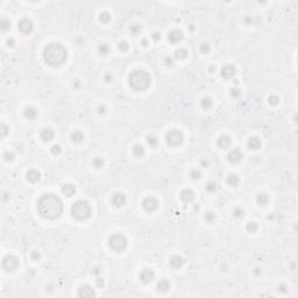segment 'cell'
Segmentation results:
<instances>
[{"mask_svg":"<svg viewBox=\"0 0 298 298\" xmlns=\"http://www.w3.org/2000/svg\"><path fill=\"white\" fill-rule=\"evenodd\" d=\"M128 83L136 91H144L150 85V76L143 70H135L129 75Z\"/></svg>","mask_w":298,"mask_h":298,"instance_id":"3","label":"cell"},{"mask_svg":"<svg viewBox=\"0 0 298 298\" xmlns=\"http://www.w3.org/2000/svg\"><path fill=\"white\" fill-rule=\"evenodd\" d=\"M190 30H191V32H192V30H194V27H193L192 24H190Z\"/></svg>","mask_w":298,"mask_h":298,"instance_id":"64","label":"cell"},{"mask_svg":"<svg viewBox=\"0 0 298 298\" xmlns=\"http://www.w3.org/2000/svg\"><path fill=\"white\" fill-rule=\"evenodd\" d=\"M1 29H2V32H6V30H8L10 28H11V22L6 19V18H2L1 19Z\"/></svg>","mask_w":298,"mask_h":298,"instance_id":"38","label":"cell"},{"mask_svg":"<svg viewBox=\"0 0 298 298\" xmlns=\"http://www.w3.org/2000/svg\"><path fill=\"white\" fill-rule=\"evenodd\" d=\"M164 63H166L167 67H172L175 62H174V58H172L171 56H167V57L164 58Z\"/></svg>","mask_w":298,"mask_h":298,"instance_id":"47","label":"cell"},{"mask_svg":"<svg viewBox=\"0 0 298 298\" xmlns=\"http://www.w3.org/2000/svg\"><path fill=\"white\" fill-rule=\"evenodd\" d=\"M79 86H81V82H79V81L73 82V87H79Z\"/></svg>","mask_w":298,"mask_h":298,"instance_id":"60","label":"cell"},{"mask_svg":"<svg viewBox=\"0 0 298 298\" xmlns=\"http://www.w3.org/2000/svg\"><path fill=\"white\" fill-rule=\"evenodd\" d=\"M254 21H255V19H254V18H251V16H247V18H245V20H243V22L246 24H254Z\"/></svg>","mask_w":298,"mask_h":298,"instance_id":"53","label":"cell"},{"mask_svg":"<svg viewBox=\"0 0 298 298\" xmlns=\"http://www.w3.org/2000/svg\"><path fill=\"white\" fill-rule=\"evenodd\" d=\"M194 192L191 190V189H184L180 193V199L184 202V203H190L194 199Z\"/></svg>","mask_w":298,"mask_h":298,"instance_id":"17","label":"cell"},{"mask_svg":"<svg viewBox=\"0 0 298 298\" xmlns=\"http://www.w3.org/2000/svg\"><path fill=\"white\" fill-rule=\"evenodd\" d=\"M129 32L134 35H138V34H140L142 32V27L139 26V24H133V26L129 27Z\"/></svg>","mask_w":298,"mask_h":298,"instance_id":"36","label":"cell"},{"mask_svg":"<svg viewBox=\"0 0 298 298\" xmlns=\"http://www.w3.org/2000/svg\"><path fill=\"white\" fill-rule=\"evenodd\" d=\"M91 206L85 200H77L72 204L71 206V214L73 218L78 220H86L91 215Z\"/></svg>","mask_w":298,"mask_h":298,"instance_id":"4","label":"cell"},{"mask_svg":"<svg viewBox=\"0 0 298 298\" xmlns=\"http://www.w3.org/2000/svg\"><path fill=\"white\" fill-rule=\"evenodd\" d=\"M97 112L99 114H105L106 113V106L105 105H99L98 108H97Z\"/></svg>","mask_w":298,"mask_h":298,"instance_id":"52","label":"cell"},{"mask_svg":"<svg viewBox=\"0 0 298 298\" xmlns=\"http://www.w3.org/2000/svg\"><path fill=\"white\" fill-rule=\"evenodd\" d=\"M142 44H143V46H147V44H148V41H147L146 38H143V40H142Z\"/></svg>","mask_w":298,"mask_h":298,"instance_id":"62","label":"cell"},{"mask_svg":"<svg viewBox=\"0 0 298 298\" xmlns=\"http://www.w3.org/2000/svg\"><path fill=\"white\" fill-rule=\"evenodd\" d=\"M154 277H155V274H154V271L152 269H143L142 271L140 273V280L144 284L150 283L154 280Z\"/></svg>","mask_w":298,"mask_h":298,"instance_id":"14","label":"cell"},{"mask_svg":"<svg viewBox=\"0 0 298 298\" xmlns=\"http://www.w3.org/2000/svg\"><path fill=\"white\" fill-rule=\"evenodd\" d=\"M92 164H93V167L97 168V169H100V168H103V166L105 164V161H104V158L103 157H95L93 160H92Z\"/></svg>","mask_w":298,"mask_h":298,"instance_id":"30","label":"cell"},{"mask_svg":"<svg viewBox=\"0 0 298 298\" xmlns=\"http://www.w3.org/2000/svg\"><path fill=\"white\" fill-rule=\"evenodd\" d=\"M215 70H217L215 65H210V68H209V71H210V72H215Z\"/></svg>","mask_w":298,"mask_h":298,"instance_id":"59","label":"cell"},{"mask_svg":"<svg viewBox=\"0 0 298 298\" xmlns=\"http://www.w3.org/2000/svg\"><path fill=\"white\" fill-rule=\"evenodd\" d=\"M227 183H228V185H231V186H238L239 184V177L235 175V174H231L228 177H227Z\"/></svg>","mask_w":298,"mask_h":298,"instance_id":"29","label":"cell"},{"mask_svg":"<svg viewBox=\"0 0 298 298\" xmlns=\"http://www.w3.org/2000/svg\"><path fill=\"white\" fill-rule=\"evenodd\" d=\"M231 143H232V140H231V138L227 136V135H221V136H219L218 140H217L218 147L221 148V149H227V148L231 146Z\"/></svg>","mask_w":298,"mask_h":298,"instance_id":"16","label":"cell"},{"mask_svg":"<svg viewBox=\"0 0 298 298\" xmlns=\"http://www.w3.org/2000/svg\"><path fill=\"white\" fill-rule=\"evenodd\" d=\"M212 105H213V101H212V99H211V98L205 97V98L202 99V106H203V108H205V109H209V108L212 107Z\"/></svg>","mask_w":298,"mask_h":298,"instance_id":"31","label":"cell"},{"mask_svg":"<svg viewBox=\"0 0 298 298\" xmlns=\"http://www.w3.org/2000/svg\"><path fill=\"white\" fill-rule=\"evenodd\" d=\"M108 246L112 251L121 253L127 248V239L121 233H115L108 239Z\"/></svg>","mask_w":298,"mask_h":298,"instance_id":"5","label":"cell"},{"mask_svg":"<svg viewBox=\"0 0 298 298\" xmlns=\"http://www.w3.org/2000/svg\"><path fill=\"white\" fill-rule=\"evenodd\" d=\"M26 178H27V180H29L30 183H35V182H37L38 179L41 178V174L37 170H35V169H30V170L27 171Z\"/></svg>","mask_w":298,"mask_h":298,"instance_id":"21","label":"cell"},{"mask_svg":"<svg viewBox=\"0 0 298 298\" xmlns=\"http://www.w3.org/2000/svg\"><path fill=\"white\" fill-rule=\"evenodd\" d=\"M95 294L93 289L90 285H83L81 286L79 291H78V296L79 297H93Z\"/></svg>","mask_w":298,"mask_h":298,"instance_id":"18","label":"cell"},{"mask_svg":"<svg viewBox=\"0 0 298 298\" xmlns=\"http://www.w3.org/2000/svg\"><path fill=\"white\" fill-rule=\"evenodd\" d=\"M286 289H288V288H286L285 284H281V285L278 286V290H280V291H282V292H286V291H288Z\"/></svg>","mask_w":298,"mask_h":298,"instance_id":"57","label":"cell"},{"mask_svg":"<svg viewBox=\"0 0 298 298\" xmlns=\"http://www.w3.org/2000/svg\"><path fill=\"white\" fill-rule=\"evenodd\" d=\"M14 44H15V41H14V38L10 37V38L7 40V46H8V47H14Z\"/></svg>","mask_w":298,"mask_h":298,"instance_id":"56","label":"cell"},{"mask_svg":"<svg viewBox=\"0 0 298 298\" xmlns=\"http://www.w3.org/2000/svg\"><path fill=\"white\" fill-rule=\"evenodd\" d=\"M261 274H262V271H260V269L256 268V269H255V275H256V276H260Z\"/></svg>","mask_w":298,"mask_h":298,"instance_id":"61","label":"cell"},{"mask_svg":"<svg viewBox=\"0 0 298 298\" xmlns=\"http://www.w3.org/2000/svg\"><path fill=\"white\" fill-rule=\"evenodd\" d=\"M256 202H257L259 205H261V206H265L267 204L269 203V197H268L267 193L260 192V193L256 196Z\"/></svg>","mask_w":298,"mask_h":298,"instance_id":"25","label":"cell"},{"mask_svg":"<svg viewBox=\"0 0 298 298\" xmlns=\"http://www.w3.org/2000/svg\"><path fill=\"white\" fill-rule=\"evenodd\" d=\"M40 138H41V140H42V141H44V142H49V141L54 140V138H55V133H54L53 129H50V128H44V129H42L41 133H40Z\"/></svg>","mask_w":298,"mask_h":298,"instance_id":"15","label":"cell"},{"mask_svg":"<svg viewBox=\"0 0 298 298\" xmlns=\"http://www.w3.org/2000/svg\"><path fill=\"white\" fill-rule=\"evenodd\" d=\"M246 229H247L249 233H254V232L257 231V224H256L255 221H249V223H247V225H246Z\"/></svg>","mask_w":298,"mask_h":298,"instance_id":"34","label":"cell"},{"mask_svg":"<svg viewBox=\"0 0 298 298\" xmlns=\"http://www.w3.org/2000/svg\"><path fill=\"white\" fill-rule=\"evenodd\" d=\"M152 38H153L154 42H158V41L161 40V34H160L158 32H155V33L152 34Z\"/></svg>","mask_w":298,"mask_h":298,"instance_id":"51","label":"cell"},{"mask_svg":"<svg viewBox=\"0 0 298 298\" xmlns=\"http://www.w3.org/2000/svg\"><path fill=\"white\" fill-rule=\"evenodd\" d=\"M8 131H10V128H8L5 123H2V125H1V136L5 138V136L8 134Z\"/></svg>","mask_w":298,"mask_h":298,"instance_id":"46","label":"cell"},{"mask_svg":"<svg viewBox=\"0 0 298 298\" xmlns=\"http://www.w3.org/2000/svg\"><path fill=\"white\" fill-rule=\"evenodd\" d=\"M118 49H119L120 51H127L128 49H129V44L127 43V42H125V41H121L119 44H118Z\"/></svg>","mask_w":298,"mask_h":298,"instance_id":"44","label":"cell"},{"mask_svg":"<svg viewBox=\"0 0 298 298\" xmlns=\"http://www.w3.org/2000/svg\"><path fill=\"white\" fill-rule=\"evenodd\" d=\"M50 152H51L53 155H60L61 152H62V148H61L60 144H54V146H51Z\"/></svg>","mask_w":298,"mask_h":298,"instance_id":"40","label":"cell"},{"mask_svg":"<svg viewBox=\"0 0 298 298\" xmlns=\"http://www.w3.org/2000/svg\"><path fill=\"white\" fill-rule=\"evenodd\" d=\"M242 157H243V154L239 148H234L229 150V153L227 154V160L231 163H238L242 160Z\"/></svg>","mask_w":298,"mask_h":298,"instance_id":"11","label":"cell"},{"mask_svg":"<svg viewBox=\"0 0 298 298\" xmlns=\"http://www.w3.org/2000/svg\"><path fill=\"white\" fill-rule=\"evenodd\" d=\"M43 58L51 67H60L68 58V51L60 43H50L43 50Z\"/></svg>","mask_w":298,"mask_h":298,"instance_id":"2","label":"cell"},{"mask_svg":"<svg viewBox=\"0 0 298 298\" xmlns=\"http://www.w3.org/2000/svg\"><path fill=\"white\" fill-rule=\"evenodd\" d=\"M220 73H221L223 78H225V79H231V78L235 77V75H237V69H235V67L232 65V64H226V65H224V67L221 68Z\"/></svg>","mask_w":298,"mask_h":298,"instance_id":"10","label":"cell"},{"mask_svg":"<svg viewBox=\"0 0 298 298\" xmlns=\"http://www.w3.org/2000/svg\"><path fill=\"white\" fill-rule=\"evenodd\" d=\"M62 193L67 197H72L75 193H76V186L72 185L70 183H67L62 186Z\"/></svg>","mask_w":298,"mask_h":298,"instance_id":"23","label":"cell"},{"mask_svg":"<svg viewBox=\"0 0 298 298\" xmlns=\"http://www.w3.org/2000/svg\"><path fill=\"white\" fill-rule=\"evenodd\" d=\"M108 51H109V48H108L107 44H101V46L99 47V54H100L101 56H106L108 54Z\"/></svg>","mask_w":298,"mask_h":298,"instance_id":"43","label":"cell"},{"mask_svg":"<svg viewBox=\"0 0 298 298\" xmlns=\"http://www.w3.org/2000/svg\"><path fill=\"white\" fill-rule=\"evenodd\" d=\"M1 264H2V268L6 271H14L19 267V260H18V257H15L13 255H6L2 259V263Z\"/></svg>","mask_w":298,"mask_h":298,"instance_id":"7","label":"cell"},{"mask_svg":"<svg viewBox=\"0 0 298 298\" xmlns=\"http://www.w3.org/2000/svg\"><path fill=\"white\" fill-rule=\"evenodd\" d=\"M100 273H101V269H100V268H95V269L92 270V274L93 275H99Z\"/></svg>","mask_w":298,"mask_h":298,"instance_id":"58","label":"cell"},{"mask_svg":"<svg viewBox=\"0 0 298 298\" xmlns=\"http://www.w3.org/2000/svg\"><path fill=\"white\" fill-rule=\"evenodd\" d=\"M147 143L150 147H156L158 144V139L156 138L155 135H149V136H147Z\"/></svg>","mask_w":298,"mask_h":298,"instance_id":"33","label":"cell"},{"mask_svg":"<svg viewBox=\"0 0 298 298\" xmlns=\"http://www.w3.org/2000/svg\"><path fill=\"white\" fill-rule=\"evenodd\" d=\"M24 118H27L28 120H34L37 118L38 112H37V109H36L34 106H27V107L24 108Z\"/></svg>","mask_w":298,"mask_h":298,"instance_id":"20","label":"cell"},{"mask_svg":"<svg viewBox=\"0 0 298 298\" xmlns=\"http://www.w3.org/2000/svg\"><path fill=\"white\" fill-rule=\"evenodd\" d=\"M168 40H169V42L172 43V44H176V43L180 42V41L183 40V33H182V30H180V29H174V30H171V32L169 33Z\"/></svg>","mask_w":298,"mask_h":298,"instance_id":"13","label":"cell"},{"mask_svg":"<svg viewBox=\"0 0 298 298\" xmlns=\"http://www.w3.org/2000/svg\"><path fill=\"white\" fill-rule=\"evenodd\" d=\"M40 257H41V255H40V253L38 251H32V254H30V259L33 260V261H38L40 260Z\"/></svg>","mask_w":298,"mask_h":298,"instance_id":"48","label":"cell"},{"mask_svg":"<svg viewBox=\"0 0 298 298\" xmlns=\"http://www.w3.org/2000/svg\"><path fill=\"white\" fill-rule=\"evenodd\" d=\"M18 27H19V30H20L21 33H24V34H29V33L33 32L34 24H33V21H32L30 19L24 18V19H21V20L19 21Z\"/></svg>","mask_w":298,"mask_h":298,"instance_id":"9","label":"cell"},{"mask_svg":"<svg viewBox=\"0 0 298 298\" xmlns=\"http://www.w3.org/2000/svg\"><path fill=\"white\" fill-rule=\"evenodd\" d=\"M111 202H112V204H113L115 207H121V206H123V205L126 204L127 198H126V196H125L122 192H115V193L112 196Z\"/></svg>","mask_w":298,"mask_h":298,"instance_id":"12","label":"cell"},{"mask_svg":"<svg viewBox=\"0 0 298 298\" xmlns=\"http://www.w3.org/2000/svg\"><path fill=\"white\" fill-rule=\"evenodd\" d=\"M207 164H209V163H207L206 161H202V166H205V167H207Z\"/></svg>","mask_w":298,"mask_h":298,"instance_id":"63","label":"cell"},{"mask_svg":"<svg viewBox=\"0 0 298 298\" xmlns=\"http://www.w3.org/2000/svg\"><path fill=\"white\" fill-rule=\"evenodd\" d=\"M113 81V76L111 75V73H106L105 75V82L106 83H109V82H112Z\"/></svg>","mask_w":298,"mask_h":298,"instance_id":"54","label":"cell"},{"mask_svg":"<svg viewBox=\"0 0 298 298\" xmlns=\"http://www.w3.org/2000/svg\"><path fill=\"white\" fill-rule=\"evenodd\" d=\"M233 215H234L235 218H242V217L245 215V210H243L242 207H235V209L233 210Z\"/></svg>","mask_w":298,"mask_h":298,"instance_id":"39","label":"cell"},{"mask_svg":"<svg viewBox=\"0 0 298 298\" xmlns=\"http://www.w3.org/2000/svg\"><path fill=\"white\" fill-rule=\"evenodd\" d=\"M37 210L44 219L54 220L63 212V203L56 194L46 193L37 202Z\"/></svg>","mask_w":298,"mask_h":298,"instance_id":"1","label":"cell"},{"mask_svg":"<svg viewBox=\"0 0 298 298\" xmlns=\"http://www.w3.org/2000/svg\"><path fill=\"white\" fill-rule=\"evenodd\" d=\"M200 51H202L203 54H207V53L210 51V46H209L207 43H203V44L200 46Z\"/></svg>","mask_w":298,"mask_h":298,"instance_id":"49","label":"cell"},{"mask_svg":"<svg viewBox=\"0 0 298 298\" xmlns=\"http://www.w3.org/2000/svg\"><path fill=\"white\" fill-rule=\"evenodd\" d=\"M95 284H97V286H99V288H103L104 284H105L104 278H101V277H97V280H95Z\"/></svg>","mask_w":298,"mask_h":298,"instance_id":"50","label":"cell"},{"mask_svg":"<svg viewBox=\"0 0 298 298\" xmlns=\"http://www.w3.org/2000/svg\"><path fill=\"white\" fill-rule=\"evenodd\" d=\"M142 207L147 212H154L158 209V200L153 196L146 197L142 200Z\"/></svg>","mask_w":298,"mask_h":298,"instance_id":"8","label":"cell"},{"mask_svg":"<svg viewBox=\"0 0 298 298\" xmlns=\"http://www.w3.org/2000/svg\"><path fill=\"white\" fill-rule=\"evenodd\" d=\"M4 160L6 161V162H11L14 160V153L13 152H10V150H7V152H5L4 153Z\"/></svg>","mask_w":298,"mask_h":298,"instance_id":"41","label":"cell"},{"mask_svg":"<svg viewBox=\"0 0 298 298\" xmlns=\"http://www.w3.org/2000/svg\"><path fill=\"white\" fill-rule=\"evenodd\" d=\"M204 218H205V221H207V223H213L215 220V213L214 212H212V211H209V212L205 213Z\"/></svg>","mask_w":298,"mask_h":298,"instance_id":"37","label":"cell"},{"mask_svg":"<svg viewBox=\"0 0 298 298\" xmlns=\"http://www.w3.org/2000/svg\"><path fill=\"white\" fill-rule=\"evenodd\" d=\"M218 189V186H217V183L214 182H209L207 184H206V190L209 191V192H214L215 190Z\"/></svg>","mask_w":298,"mask_h":298,"instance_id":"42","label":"cell"},{"mask_svg":"<svg viewBox=\"0 0 298 298\" xmlns=\"http://www.w3.org/2000/svg\"><path fill=\"white\" fill-rule=\"evenodd\" d=\"M175 57L178 58V60H184L188 57V50L185 48H178L176 51H175Z\"/></svg>","mask_w":298,"mask_h":298,"instance_id":"28","label":"cell"},{"mask_svg":"<svg viewBox=\"0 0 298 298\" xmlns=\"http://www.w3.org/2000/svg\"><path fill=\"white\" fill-rule=\"evenodd\" d=\"M231 95H233V97H238L240 95V90H238V89H232L231 90Z\"/></svg>","mask_w":298,"mask_h":298,"instance_id":"55","label":"cell"},{"mask_svg":"<svg viewBox=\"0 0 298 298\" xmlns=\"http://www.w3.org/2000/svg\"><path fill=\"white\" fill-rule=\"evenodd\" d=\"M190 177L193 180H196V179H199L202 177V172H200V170L199 169H191L190 170Z\"/></svg>","mask_w":298,"mask_h":298,"instance_id":"32","label":"cell"},{"mask_svg":"<svg viewBox=\"0 0 298 298\" xmlns=\"http://www.w3.org/2000/svg\"><path fill=\"white\" fill-rule=\"evenodd\" d=\"M183 140H184V135L178 129H172V131L168 132L167 135H166V141L171 147L179 146L180 143L183 142Z\"/></svg>","mask_w":298,"mask_h":298,"instance_id":"6","label":"cell"},{"mask_svg":"<svg viewBox=\"0 0 298 298\" xmlns=\"http://www.w3.org/2000/svg\"><path fill=\"white\" fill-rule=\"evenodd\" d=\"M156 288H157V290L158 291H162V292H166L168 291L169 289H170V283L168 282L167 280H161V281H158V283L156 284Z\"/></svg>","mask_w":298,"mask_h":298,"instance_id":"26","label":"cell"},{"mask_svg":"<svg viewBox=\"0 0 298 298\" xmlns=\"http://www.w3.org/2000/svg\"><path fill=\"white\" fill-rule=\"evenodd\" d=\"M268 103L270 104V105H277L278 103H280V99H278V97H276V95H270V97H268Z\"/></svg>","mask_w":298,"mask_h":298,"instance_id":"45","label":"cell"},{"mask_svg":"<svg viewBox=\"0 0 298 298\" xmlns=\"http://www.w3.org/2000/svg\"><path fill=\"white\" fill-rule=\"evenodd\" d=\"M70 139L72 140V142L81 143V142H83L84 141L85 136H84V134L81 131H75L70 134Z\"/></svg>","mask_w":298,"mask_h":298,"instance_id":"24","label":"cell"},{"mask_svg":"<svg viewBox=\"0 0 298 298\" xmlns=\"http://www.w3.org/2000/svg\"><path fill=\"white\" fill-rule=\"evenodd\" d=\"M247 146H248V148L251 149V150H257V149H260V148H261L262 143H261V140H260L259 138L253 136V138H251V139L248 140Z\"/></svg>","mask_w":298,"mask_h":298,"instance_id":"22","label":"cell"},{"mask_svg":"<svg viewBox=\"0 0 298 298\" xmlns=\"http://www.w3.org/2000/svg\"><path fill=\"white\" fill-rule=\"evenodd\" d=\"M170 265H171V268H174V269H178L180 268L183 264H184V259L182 257V256H179V255H174V256H171L170 257Z\"/></svg>","mask_w":298,"mask_h":298,"instance_id":"19","label":"cell"},{"mask_svg":"<svg viewBox=\"0 0 298 298\" xmlns=\"http://www.w3.org/2000/svg\"><path fill=\"white\" fill-rule=\"evenodd\" d=\"M133 154L136 157H142L144 155V147L142 144H135L133 147Z\"/></svg>","mask_w":298,"mask_h":298,"instance_id":"27","label":"cell"},{"mask_svg":"<svg viewBox=\"0 0 298 298\" xmlns=\"http://www.w3.org/2000/svg\"><path fill=\"white\" fill-rule=\"evenodd\" d=\"M109 19H111L109 13L101 12L100 14H99V20H100V22H103V24H107L108 21H109Z\"/></svg>","mask_w":298,"mask_h":298,"instance_id":"35","label":"cell"}]
</instances>
